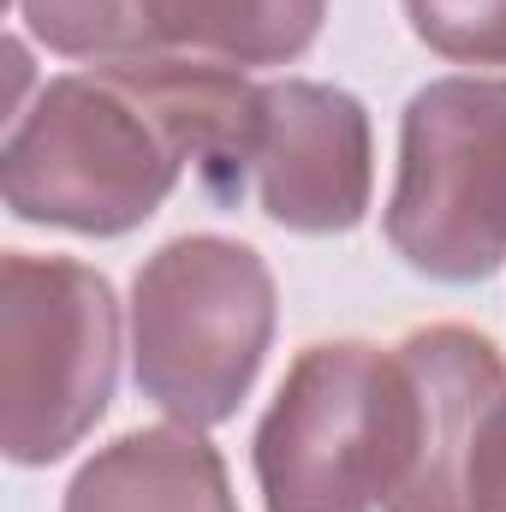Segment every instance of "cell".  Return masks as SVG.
Here are the masks:
<instances>
[{
    "instance_id": "9",
    "label": "cell",
    "mask_w": 506,
    "mask_h": 512,
    "mask_svg": "<svg viewBox=\"0 0 506 512\" xmlns=\"http://www.w3.org/2000/svg\"><path fill=\"white\" fill-rule=\"evenodd\" d=\"M66 512H239L221 453L197 429H137L102 447L66 489Z\"/></svg>"
},
{
    "instance_id": "11",
    "label": "cell",
    "mask_w": 506,
    "mask_h": 512,
    "mask_svg": "<svg viewBox=\"0 0 506 512\" xmlns=\"http://www.w3.org/2000/svg\"><path fill=\"white\" fill-rule=\"evenodd\" d=\"M477 512H506V405L483 447V477H477Z\"/></svg>"
},
{
    "instance_id": "1",
    "label": "cell",
    "mask_w": 506,
    "mask_h": 512,
    "mask_svg": "<svg viewBox=\"0 0 506 512\" xmlns=\"http://www.w3.org/2000/svg\"><path fill=\"white\" fill-rule=\"evenodd\" d=\"M262 84L191 54L102 60L42 84L6 131V209L18 221L114 239L143 227L191 167L215 203H245Z\"/></svg>"
},
{
    "instance_id": "4",
    "label": "cell",
    "mask_w": 506,
    "mask_h": 512,
    "mask_svg": "<svg viewBox=\"0 0 506 512\" xmlns=\"http://www.w3.org/2000/svg\"><path fill=\"white\" fill-rule=\"evenodd\" d=\"M120 304L72 256L12 251L0 268V447L12 465L66 459L114 399Z\"/></svg>"
},
{
    "instance_id": "2",
    "label": "cell",
    "mask_w": 506,
    "mask_h": 512,
    "mask_svg": "<svg viewBox=\"0 0 506 512\" xmlns=\"http://www.w3.org/2000/svg\"><path fill=\"white\" fill-rule=\"evenodd\" d=\"M417 393L399 346H304L256 429L268 512H387L411 477Z\"/></svg>"
},
{
    "instance_id": "3",
    "label": "cell",
    "mask_w": 506,
    "mask_h": 512,
    "mask_svg": "<svg viewBox=\"0 0 506 512\" xmlns=\"http://www.w3.org/2000/svg\"><path fill=\"white\" fill-rule=\"evenodd\" d=\"M274 340V274L251 245L191 233L137 268L131 364L143 399L209 429L239 411Z\"/></svg>"
},
{
    "instance_id": "6",
    "label": "cell",
    "mask_w": 506,
    "mask_h": 512,
    "mask_svg": "<svg viewBox=\"0 0 506 512\" xmlns=\"http://www.w3.org/2000/svg\"><path fill=\"white\" fill-rule=\"evenodd\" d=\"M328 0H18L36 42L72 60L191 54L221 66H286L322 30Z\"/></svg>"
},
{
    "instance_id": "5",
    "label": "cell",
    "mask_w": 506,
    "mask_h": 512,
    "mask_svg": "<svg viewBox=\"0 0 506 512\" xmlns=\"http://www.w3.org/2000/svg\"><path fill=\"white\" fill-rule=\"evenodd\" d=\"M387 245L447 286L506 262V78H435L405 102Z\"/></svg>"
},
{
    "instance_id": "10",
    "label": "cell",
    "mask_w": 506,
    "mask_h": 512,
    "mask_svg": "<svg viewBox=\"0 0 506 512\" xmlns=\"http://www.w3.org/2000/svg\"><path fill=\"white\" fill-rule=\"evenodd\" d=\"M417 42L459 66H506V0H399Z\"/></svg>"
},
{
    "instance_id": "8",
    "label": "cell",
    "mask_w": 506,
    "mask_h": 512,
    "mask_svg": "<svg viewBox=\"0 0 506 512\" xmlns=\"http://www.w3.org/2000/svg\"><path fill=\"white\" fill-rule=\"evenodd\" d=\"M399 358L417 393V441H411V477L387 501V512H477L483 447L506 405L501 352L459 328H411L399 340Z\"/></svg>"
},
{
    "instance_id": "7",
    "label": "cell",
    "mask_w": 506,
    "mask_h": 512,
    "mask_svg": "<svg viewBox=\"0 0 506 512\" xmlns=\"http://www.w3.org/2000/svg\"><path fill=\"white\" fill-rule=\"evenodd\" d=\"M245 203L292 233H352L370 209V120L358 96L310 78L262 84Z\"/></svg>"
}]
</instances>
